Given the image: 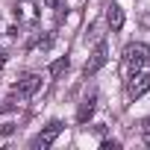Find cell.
I'll return each instance as SVG.
<instances>
[{"instance_id":"cell-11","label":"cell","mask_w":150,"mask_h":150,"mask_svg":"<svg viewBox=\"0 0 150 150\" xmlns=\"http://www.w3.org/2000/svg\"><path fill=\"white\" fill-rule=\"evenodd\" d=\"M3 59H6V53H3V50H0V65H3Z\"/></svg>"},{"instance_id":"cell-6","label":"cell","mask_w":150,"mask_h":150,"mask_svg":"<svg viewBox=\"0 0 150 150\" xmlns=\"http://www.w3.org/2000/svg\"><path fill=\"white\" fill-rule=\"evenodd\" d=\"M124 21H127V18H124V9H121L118 3H109V6H106V24H109V30H112V33H121V30H124Z\"/></svg>"},{"instance_id":"cell-7","label":"cell","mask_w":150,"mask_h":150,"mask_svg":"<svg viewBox=\"0 0 150 150\" xmlns=\"http://www.w3.org/2000/svg\"><path fill=\"white\" fill-rule=\"evenodd\" d=\"M94 109H97V94H88V97L80 103V109H77V121H80V124H88V118L94 115Z\"/></svg>"},{"instance_id":"cell-2","label":"cell","mask_w":150,"mask_h":150,"mask_svg":"<svg viewBox=\"0 0 150 150\" xmlns=\"http://www.w3.org/2000/svg\"><path fill=\"white\" fill-rule=\"evenodd\" d=\"M150 91V71H135L129 74V80H127V97L129 100H138L141 94Z\"/></svg>"},{"instance_id":"cell-1","label":"cell","mask_w":150,"mask_h":150,"mask_svg":"<svg viewBox=\"0 0 150 150\" xmlns=\"http://www.w3.org/2000/svg\"><path fill=\"white\" fill-rule=\"evenodd\" d=\"M121 65H124V74L129 77V74L141 71L144 65H150V47L147 44H127L124 47V56H121Z\"/></svg>"},{"instance_id":"cell-8","label":"cell","mask_w":150,"mask_h":150,"mask_svg":"<svg viewBox=\"0 0 150 150\" xmlns=\"http://www.w3.org/2000/svg\"><path fill=\"white\" fill-rule=\"evenodd\" d=\"M65 71H68V56H62V59H56V62L50 65V77L56 80V77H62Z\"/></svg>"},{"instance_id":"cell-4","label":"cell","mask_w":150,"mask_h":150,"mask_svg":"<svg viewBox=\"0 0 150 150\" xmlns=\"http://www.w3.org/2000/svg\"><path fill=\"white\" fill-rule=\"evenodd\" d=\"M38 86H41V77L38 74H24V77L12 86V97H33L35 91H38Z\"/></svg>"},{"instance_id":"cell-5","label":"cell","mask_w":150,"mask_h":150,"mask_svg":"<svg viewBox=\"0 0 150 150\" xmlns=\"http://www.w3.org/2000/svg\"><path fill=\"white\" fill-rule=\"evenodd\" d=\"M106 59H109V47H106V41H100L97 47H94V53H91V59L86 62V68H83V74L86 77H94V74L106 65Z\"/></svg>"},{"instance_id":"cell-9","label":"cell","mask_w":150,"mask_h":150,"mask_svg":"<svg viewBox=\"0 0 150 150\" xmlns=\"http://www.w3.org/2000/svg\"><path fill=\"white\" fill-rule=\"evenodd\" d=\"M138 127H141V141H144V144H150V118H144Z\"/></svg>"},{"instance_id":"cell-3","label":"cell","mask_w":150,"mask_h":150,"mask_svg":"<svg viewBox=\"0 0 150 150\" xmlns=\"http://www.w3.org/2000/svg\"><path fill=\"white\" fill-rule=\"evenodd\" d=\"M62 127H65L62 121H50V124H47V127H44V129H41V132H38V135L30 141V147H35V150H47V147H50V144L59 138Z\"/></svg>"},{"instance_id":"cell-10","label":"cell","mask_w":150,"mask_h":150,"mask_svg":"<svg viewBox=\"0 0 150 150\" xmlns=\"http://www.w3.org/2000/svg\"><path fill=\"white\" fill-rule=\"evenodd\" d=\"M47 9H62V0H44Z\"/></svg>"}]
</instances>
